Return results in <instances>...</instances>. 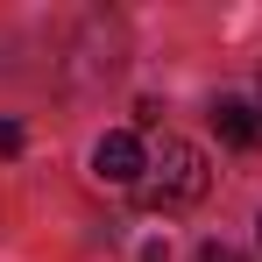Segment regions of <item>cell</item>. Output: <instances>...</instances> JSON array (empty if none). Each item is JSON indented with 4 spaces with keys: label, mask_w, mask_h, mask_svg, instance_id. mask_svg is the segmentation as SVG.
I'll return each instance as SVG.
<instances>
[{
    "label": "cell",
    "mask_w": 262,
    "mask_h": 262,
    "mask_svg": "<svg viewBox=\"0 0 262 262\" xmlns=\"http://www.w3.org/2000/svg\"><path fill=\"white\" fill-rule=\"evenodd\" d=\"M206 191H213L206 149H199V142H177V135H163V149L149 156V170L135 184V199H142L149 213H184V206H199Z\"/></svg>",
    "instance_id": "1"
},
{
    "label": "cell",
    "mask_w": 262,
    "mask_h": 262,
    "mask_svg": "<svg viewBox=\"0 0 262 262\" xmlns=\"http://www.w3.org/2000/svg\"><path fill=\"white\" fill-rule=\"evenodd\" d=\"M142 170H149V156H142V142H135L128 128H114V135H99V142H92V177H99V184L135 191Z\"/></svg>",
    "instance_id": "2"
},
{
    "label": "cell",
    "mask_w": 262,
    "mask_h": 262,
    "mask_svg": "<svg viewBox=\"0 0 262 262\" xmlns=\"http://www.w3.org/2000/svg\"><path fill=\"white\" fill-rule=\"evenodd\" d=\"M213 128L227 149H262V106L255 99H213Z\"/></svg>",
    "instance_id": "3"
},
{
    "label": "cell",
    "mask_w": 262,
    "mask_h": 262,
    "mask_svg": "<svg viewBox=\"0 0 262 262\" xmlns=\"http://www.w3.org/2000/svg\"><path fill=\"white\" fill-rule=\"evenodd\" d=\"M0 156H21V121H0Z\"/></svg>",
    "instance_id": "4"
},
{
    "label": "cell",
    "mask_w": 262,
    "mask_h": 262,
    "mask_svg": "<svg viewBox=\"0 0 262 262\" xmlns=\"http://www.w3.org/2000/svg\"><path fill=\"white\" fill-rule=\"evenodd\" d=\"M199 262H241V248H227V241H206V248H199Z\"/></svg>",
    "instance_id": "5"
},
{
    "label": "cell",
    "mask_w": 262,
    "mask_h": 262,
    "mask_svg": "<svg viewBox=\"0 0 262 262\" xmlns=\"http://www.w3.org/2000/svg\"><path fill=\"white\" fill-rule=\"evenodd\" d=\"M255 248H262V220H255Z\"/></svg>",
    "instance_id": "6"
},
{
    "label": "cell",
    "mask_w": 262,
    "mask_h": 262,
    "mask_svg": "<svg viewBox=\"0 0 262 262\" xmlns=\"http://www.w3.org/2000/svg\"><path fill=\"white\" fill-rule=\"evenodd\" d=\"M255 85H262V78H255Z\"/></svg>",
    "instance_id": "7"
}]
</instances>
